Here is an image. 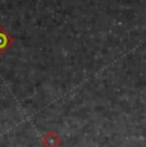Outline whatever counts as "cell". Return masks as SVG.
Returning <instances> with one entry per match:
<instances>
[{
    "mask_svg": "<svg viewBox=\"0 0 146 147\" xmlns=\"http://www.w3.org/2000/svg\"><path fill=\"white\" fill-rule=\"evenodd\" d=\"M41 145L44 147H60L62 140L54 131L46 132L41 138Z\"/></svg>",
    "mask_w": 146,
    "mask_h": 147,
    "instance_id": "6da1fadb",
    "label": "cell"
},
{
    "mask_svg": "<svg viewBox=\"0 0 146 147\" xmlns=\"http://www.w3.org/2000/svg\"><path fill=\"white\" fill-rule=\"evenodd\" d=\"M13 42H14V40H13L12 36L3 27H0V55H3L5 50L8 49V46H10Z\"/></svg>",
    "mask_w": 146,
    "mask_h": 147,
    "instance_id": "7a4b0ae2",
    "label": "cell"
}]
</instances>
